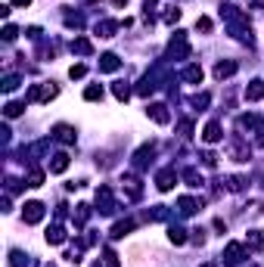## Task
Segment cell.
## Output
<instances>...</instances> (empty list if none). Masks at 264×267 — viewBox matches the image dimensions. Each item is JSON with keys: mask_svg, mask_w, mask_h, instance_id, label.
<instances>
[{"mask_svg": "<svg viewBox=\"0 0 264 267\" xmlns=\"http://www.w3.org/2000/svg\"><path fill=\"white\" fill-rule=\"evenodd\" d=\"M149 162H153V146H140L137 156H134V165H137V168H146Z\"/></svg>", "mask_w": 264, "mask_h": 267, "instance_id": "cell-15", "label": "cell"}, {"mask_svg": "<svg viewBox=\"0 0 264 267\" xmlns=\"http://www.w3.org/2000/svg\"><path fill=\"white\" fill-rule=\"evenodd\" d=\"M202 267H214V264H202Z\"/></svg>", "mask_w": 264, "mask_h": 267, "instance_id": "cell-42", "label": "cell"}, {"mask_svg": "<svg viewBox=\"0 0 264 267\" xmlns=\"http://www.w3.org/2000/svg\"><path fill=\"white\" fill-rule=\"evenodd\" d=\"M97 205H100L103 214L115 211V202H112V189H109V186H100V189H97Z\"/></svg>", "mask_w": 264, "mask_h": 267, "instance_id": "cell-5", "label": "cell"}, {"mask_svg": "<svg viewBox=\"0 0 264 267\" xmlns=\"http://www.w3.org/2000/svg\"><path fill=\"white\" fill-rule=\"evenodd\" d=\"M10 4H13V7H28L31 0H10Z\"/></svg>", "mask_w": 264, "mask_h": 267, "instance_id": "cell-41", "label": "cell"}, {"mask_svg": "<svg viewBox=\"0 0 264 267\" xmlns=\"http://www.w3.org/2000/svg\"><path fill=\"white\" fill-rule=\"evenodd\" d=\"M227 186L233 189V193H239V189L246 186V177H227Z\"/></svg>", "mask_w": 264, "mask_h": 267, "instance_id": "cell-34", "label": "cell"}, {"mask_svg": "<svg viewBox=\"0 0 264 267\" xmlns=\"http://www.w3.org/2000/svg\"><path fill=\"white\" fill-rule=\"evenodd\" d=\"M134 230V221H118L115 227H112V236H115V239H122L125 233H131Z\"/></svg>", "mask_w": 264, "mask_h": 267, "instance_id": "cell-24", "label": "cell"}, {"mask_svg": "<svg viewBox=\"0 0 264 267\" xmlns=\"http://www.w3.org/2000/svg\"><path fill=\"white\" fill-rule=\"evenodd\" d=\"M122 183L128 186V196H131V199H140V183H137V177H125Z\"/></svg>", "mask_w": 264, "mask_h": 267, "instance_id": "cell-27", "label": "cell"}, {"mask_svg": "<svg viewBox=\"0 0 264 267\" xmlns=\"http://www.w3.org/2000/svg\"><path fill=\"white\" fill-rule=\"evenodd\" d=\"M84 100H90V103H93V100H103V87H100V84H90V87L84 90Z\"/></svg>", "mask_w": 264, "mask_h": 267, "instance_id": "cell-31", "label": "cell"}, {"mask_svg": "<svg viewBox=\"0 0 264 267\" xmlns=\"http://www.w3.org/2000/svg\"><path fill=\"white\" fill-rule=\"evenodd\" d=\"M168 239H171L174 246H183V242H186V230H183V227H174V224H171V227H168Z\"/></svg>", "mask_w": 264, "mask_h": 267, "instance_id": "cell-22", "label": "cell"}, {"mask_svg": "<svg viewBox=\"0 0 264 267\" xmlns=\"http://www.w3.org/2000/svg\"><path fill=\"white\" fill-rule=\"evenodd\" d=\"M22 109H25L22 103H7V106H4V112H7V118H16V115H22Z\"/></svg>", "mask_w": 264, "mask_h": 267, "instance_id": "cell-32", "label": "cell"}, {"mask_svg": "<svg viewBox=\"0 0 264 267\" xmlns=\"http://www.w3.org/2000/svg\"><path fill=\"white\" fill-rule=\"evenodd\" d=\"M224 261H227V264H243L246 261V246L243 242H227V249H224Z\"/></svg>", "mask_w": 264, "mask_h": 267, "instance_id": "cell-4", "label": "cell"}, {"mask_svg": "<svg viewBox=\"0 0 264 267\" xmlns=\"http://www.w3.org/2000/svg\"><path fill=\"white\" fill-rule=\"evenodd\" d=\"M44 183V171L41 168H34V171H28V177H25V186H31V189H37Z\"/></svg>", "mask_w": 264, "mask_h": 267, "instance_id": "cell-23", "label": "cell"}, {"mask_svg": "<svg viewBox=\"0 0 264 267\" xmlns=\"http://www.w3.org/2000/svg\"><path fill=\"white\" fill-rule=\"evenodd\" d=\"M93 267H118V255H115V252H106L103 261H97Z\"/></svg>", "mask_w": 264, "mask_h": 267, "instance_id": "cell-28", "label": "cell"}, {"mask_svg": "<svg viewBox=\"0 0 264 267\" xmlns=\"http://www.w3.org/2000/svg\"><path fill=\"white\" fill-rule=\"evenodd\" d=\"M168 53H171L174 59H186V56H190V44H186V34H183V31H174V41H171Z\"/></svg>", "mask_w": 264, "mask_h": 267, "instance_id": "cell-2", "label": "cell"}, {"mask_svg": "<svg viewBox=\"0 0 264 267\" xmlns=\"http://www.w3.org/2000/svg\"><path fill=\"white\" fill-rule=\"evenodd\" d=\"M230 75H236V62H218V65H214V78H218V81L230 78Z\"/></svg>", "mask_w": 264, "mask_h": 267, "instance_id": "cell-14", "label": "cell"}, {"mask_svg": "<svg viewBox=\"0 0 264 267\" xmlns=\"http://www.w3.org/2000/svg\"><path fill=\"white\" fill-rule=\"evenodd\" d=\"M65 168H68V156H65V152L53 156V162H50V174H62Z\"/></svg>", "mask_w": 264, "mask_h": 267, "instance_id": "cell-20", "label": "cell"}, {"mask_svg": "<svg viewBox=\"0 0 264 267\" xmlns=\"http://www.w3.org/2000/svg\"><path fill=\"white\" fill-rule=\"evenodd\" d=\"M146 115L153 118L156 125H168V118H171V115H168V106H162V103H153V106L146 109Z\"/></svg>", "mask_w": 264, "mask_h": 267, "instance_id": "cell-6", "label": "cell"}, {"mask_svg": "<svg viewBox=\"0 0 264 267\" xmlns=\"http://www.w3.org/2000/svg\"><path fill=\"white\" fill-rule=\"evenodd\" d=\"M183 180L190 183V186H202V174H199L196 168H186V171H183Z\"/></svg>", "mask_w": 264, "mask_h": 267, "instance_id": "cell-26", "label": "cell"}, {"mask_svg": "<svg viewBox=\"0 0 264 267\" xmlns=\"http://www.w3.org/2000/svg\"><path fill=\"white\" fill-rule=\"evenodd\" d=\"M47 242H50V246H62V242H65V230H62L59 224L47 230Z\"/></svg>", "mask_w": 264, "mask_h": 267, "instance_id": "cell-19", "label": "cell"}, {"mask_svg": "<svg viewBox=\"0 0 264 267\" xmlns=\"http://www.w3.org/2000/svg\"><path fill=\"white\" fill-rule=\"evenodd\" d=\"M118 25H122V22H112V19H106V22H100V25H97V34H100V37H115Z\"/></svg>", "mask_w": 264, "mask_h": 267, "instance_id": "cell-17", "label": "cell"}, {"mask_svg": "<svg viewBox=\"0 0 264 267\" xmlns=\"http://www.w3.org/2000/svg\"><path fill=\"white\" fill-rule=\"evenodd\" d=\"M264 96V81H252L249 87H246V100H252V103H258Z\"/></svg>", "mask_w": 264, "mask_h": 267, "instance_id": "cell-18", "label": "cell"}, {"mask_svg": "<svg viewBox=\"0 0 264 267\" xmlns=\"http://www.w3.org/2000/svg\"><path fill=\"white\" fill-rule=\"evenodd\" d=\"M190 131H193V125H190V122H180V134H183V137H190Z\"/></svg>", "mask_w": 264, "mask_h": 267, "instance_id": "cell-40", "label": "cell"}, {"mask_svg": "<svg viewBox=\"0 0 264 267\" xmlns=\"http://www.w3.org/2000/svg\"><path fill=\"white\" fill-rule=\"evenodd\" d=\"M174 180H177L174 168H165V171H159V177H156V186L162 189V193H168V189L174 186Z\"/></svg>", "mask_w": 264, "mask_h": 267, "instance_id": "cell-7", "label": "cell"}, {"mask_svg": "<svg viewBox=\"0 0 264 267\" xmlns=\"http://www.w3.org/2000/svg\"><path fill=\"white\" fill-rule=\"evenodd\" d=\"M22 221H25V224H41V221H44V205H41V202H25Z\"/></svg>", "mask_w": 264, "mask_h": 267, "instance_id": "cell-3", "label": "cell"}, {"mask_svg": "<svg viewBox=\"0 0 264 267\" xmlns=\"http://www.w3.org/2000/svg\"><path fill=\"white\" fill-rule=\"evenodd\" d=\"M71 53H78V56H90L93 47H90L87 37H75V41H71Z\"/></svg>", "mask_w": 264, "mask_h": 267, "instance_id": "cell-16", "label": "cell"}, {"mask_svg": "<svg viewBox=\"0 0 264 267\" xmlns=\"http://www.w3.org/2000/svg\"><path fill=\"white\" fill-rule=\"evenodd\" d=\"M53 137L71 146V143H75V128H68V125H56V128H53Z\"/></svg>", "mask_w": 264, "mask_h": 267, "instance_id": "cell-11", "label": "cell"}, {"mask_svg": "<svg viewBox=\"0 0 264 267\" xmlns=\"http://www.w3.org/2000/svg\"><path fill=\"white\" fill-rule=\"evenodd\" d=\"M183 81H190V84H202V65H186L183 68Z\"/></svg>", "mask_w": 264, "mask_h": 267, "instance_id": "cell-13", "label": "cell"}, {"mask_svg": "<svg viewBox=\"0 0 264 267\" xmlns=\"http://www.w3.org/2000/svg\"><path fill=\"white\" fill-rule=\"evenodd\" d=\"M202 162H205L208 168H214V165H218V156H214V152H205V156H202Z\"/></svg>", "mask_w": 264, "mask_h": 267, "instance_id": "cell-38", "label": "cell"}, {"mask_svg": "<svg viewBox=\"0 0 264 267\" xmlns=\"http://www.w3.org/2000/svg\"><path fill=\"white\" fill-rule=\"evenodd\" d=\"M19 84H22V81H19V75H7V81H4V93H13Z\"/></svg>", "mask_w": 264, "mask_h": 267, "instance_id": "cell-33", "label": "cell"}, {"mask_svg": "<svg viewBox=\"0 0 264 267\" xmlns=\"http://www.w3.org/2000/svg\"><path fill=\"white\" fill-rule=\"evenodd\" d=\"M56 93H59V87H53V84H31L28 87V103H50Z\"/></svg>", "mask_w": 264, "mask_h": 267, "instance_id": "cell-1", "label": "cell"}, {"mask_svg": "<svg viewBox=\"0 0 264 267\" xmlns=\"http://www.w3.org/2000/svg\"><path fill=\"white\" fill-rule=\"evenodd\" d=\"M196 28L208 34V31H211V19H208V16H199V19H196Z\"/></svg>", "mask_w": 264, "mask_h": 267, "instance_id": "cell-35", "label": "cell"}, {"mask_svg": "<svg viewBox=\"0 0 264 267\" xmlns=\"http://www.w3.org/2000/svg\"><path fill=\"white\" fill-rule=\"evenodd\" d=\"M118 65H122V59L115 53H103L100 56V71H118Z\"/></svg>", "mask_w": 264, "mask_h": 267, "instance_id": "cell-9", "label": "cell"}, {"mask_svg": "<svg viewBox=\"0 0 264 267\" xmlns=\"http://www.w3.org/2000/svg\"><path fill=\"white\" fill-rule=\"evenodd\" d=\"M246 246H249V249H264V230H249Z\"/></svg>", "mask_w": 264, "mask_h": 267, "instance_id": "cell-21", "label": "cell"}, {"mask_svg": "<svg viewBox=\"0 0 264 267\" xmlns=\"http://www.w3.org/2000/svg\"><path fill=\"white\" fill-rule=\"evenodd\" d=\"M230 159L233 162H249V146H243L239 140H233L230 143Z\"/></svg>", "mask_w": 264, "mask_h": 267, "instance_id": "cell-10", "label": "cell"}, {"mask_svg": "<svg viewBox=\"0 0 264 267\" xmlns=\"http://www.w3.org/2000/svg\"><path fill=\"white\" fill-rule=\"evenodd\" d=\"M193 106H196V109H205V106H208V93H202V96H196V100H193Z\"/></svg>", "mask_w": 264, "mask_h": 267, "instance_id": "cell-39", "label": "cell"}, {"mask_svg": "<svg viewBox=\"0 0 264 267\" xmlns=\"http://www.w3.org/2000/svg\"><path fill=\"white\" fill-rule=\"evenodd\" d=\"M162 19H165V25H174V22H180V10H177V7H168V10L162 13Z\"/></svg>", "mask_w": 264, "mask_h": 267, "instance_id": "cell-29", "label": "cell"}, {"mask_svg": "<svg viewBox=\"0 0 264 267\" xmlns=\"http://www.w3.org/2000/svg\"><path fill=\"white\" fill-rule=\"evenodd\" d=\"M68 75H71V78H84V75H87V65H71Z\"/></svg>", "mask_w": 264, "mask_h": 267, "instance_id": "cell-37", "label": "cell"}, {"mask_svg": "<svg viewBox=\"0 0 264 267\" xmlns=\"http://www.w3.org/2000/svg\"><path fill=\"white\" fill-rule=\"evenodd\" d=\"M112 93H115V100H122V103H125V100L131 96V87H128L125 81H115V84H112Z\"/></svg>", "mask_w": 264, "mask_h": 267, "instance_id": "cell-25", "label": "cell"}, {"mask_svg": "<svg viewBox=\"0 0 264 267\" xmlns=\"http://www.w3.org/2000/svg\"><path fill=\"white\" fill-rule=\"evenodd\" d=\"M87 217H90V205H78V214H75V227H84Z\"/></svg>", "mask_w": 264, "mask_h": 267, "instance_id": "cell-30", "label": "cell"}, {"mask_svg": "<svg viewBox=\"0 0 264 267\" xmlns=\"http://www.w3.org/2000/svg\"><path fill=\"white\" fill-rule=\"evenodd\" d=\"M16 37H19V28L16 25H7L4 28V41H16Z\"/></svg>", "mask_w": 264, "mask_h": 267, "instance_id": "cell-36", "label": "cell"}, {"mask_svg": "<svg viewBox=\"0 0 264 267\" xmlns=\"http://www.w3.org/2000/svg\"><path fill=\"white\" fill-rule=\"evenodd\" d=\"M221 137H224V134H221V125H218V122H208L205 131H202V140H205V143H218Z\"/></svg>", "mask_w": 264, "mask_h": 267, "instance_id": "cell-12", "label": "cell"}, {"mask_svg": "<svg viewBox=\"0 0 264 267\" xmlns=\"http://www.w3.org/2000/svg\"><path fill=\"white\" fill-rule=\"evenodd\" d=\"M177 211H180L183 217H190V214H196V211H199V202H196V199H190V196H180V199H177Z\"/></svg>", "mask_w": 264, "mask_h": 267, "instance_id": "cell-8", "label": "cell"}]
</instances>
